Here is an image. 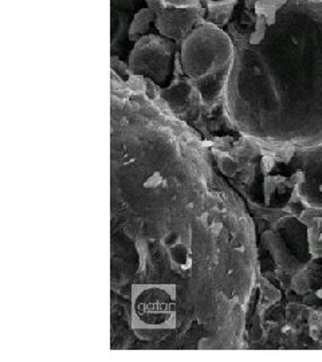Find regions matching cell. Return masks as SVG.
<instances>
[{
    "instance_id": "obj_4",
    "label": "cell",
    "mask_w": 322,
    "mask_h": 362,
    "mask_svg": "<svg viewBox=\"0 0 322 362\" xmlns=\"http://www.w3.org/2000/svg\"><path fill=\"white\" fill-rule=\"evenodd\" d=\"M146 6L156 13H161L168 7V0H144Z\"/></svg>"
},
{
    "instance_id": "obj_1",
    "label": "cell",
    "mask_w": 322,
    "mask_h": 362,
    "mask_svg": "<svg viewBox=\"0 0 322 362\" xmlns=\"http://www.w3.org/2000/svg\"><path fill=\"white\" fill-rule=\"evenodd\" d=\"M205 3L207 4V13H208L206 22L214 23V25H224L231 16L236 0H223V1L206 0Z\"/></svg>"
},
{
    "instance_id": "obj_2",
    "label": "cell",
    "mask_w": 322,
    "mask_h": 362,
    "mask_svg": "<svg viewBox=\"0 0 322 362\" xmlns=\"http://www.w3.org/2000/svg\"><path fill=\"white\" fill-rule=\"evenodd\" d=\"M156 13L154 10L148 8H142L139 13L134 15L130 26H129L128 35L129 39L134 40L137 37L144 35L145 33H149L151 28V22L154 21Z\"/></svg>"
},
{
    "instance_id": "obj_3",
    "label": "cell",
    "mask_w": 322,
    "mask_h": 362,
    "mask_svg": "<svg viewBox=\"0 0 322 362\" xmlns=\"http://www.w3.org/2000/svg\"><path fill=\"white\" fill-rule=\"evenodd\" d=\"M168 6L175 7L178 10H191V8H202L200 0H168Z\"/></svg>"
}]
</instances>
